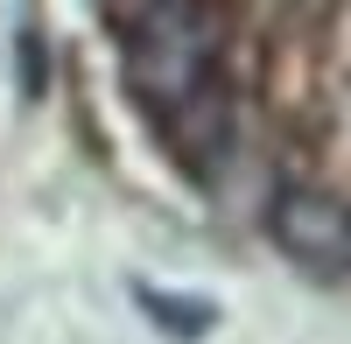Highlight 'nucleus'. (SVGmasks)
Masks as SVG:
<instances>
[{
    "mask_svg": "<svg viewBox=\"0 0 351 344\" xmlns=\"http://www.w3.org/2000/svg\"><path fill=\"white\" fill-rule=\"evenodd\" d=\"M267 232L309 274H344L351 267V211L324 190H281L274 211H267Z\"/></svg>",
    "mask_w": 351,
    "mask_h": 344,
    "instance_id": "obj_2",
    "label": "nucleus"
},
{
    "mask_svg": "<svg viewBox=\"0 0 351 344\" xmlns=\"http://www.w3.org/2000/svg\"><path fill=\"white\" fill-rule=\"evenodd\" d=\"M211 64H218V21L197 0H162L127 49L134 92L148 106H169V112H183L190 99L211 92Z\"/></svg>",
    "mask_w": 351,
    "mask_h": 344,
    "instance_id": "obj_1",
    "label": "nucleus"
},
{
    "mask_svg": "<svg viewBox=\"0 0 351 344\" xmlns=\"http://www.w3.org/2000/svg\"><path fill=\"white\" fill-rule=\"evenodd\" d=\"M134 302L155 317V330H169V337H204L218 323V309L211 302H197V295H169V288H134Z\"/></svg>",
    "mask_w": 351,
    "mask_h": 344,
    "instance_id": "obj_3",
    "label": "nucleus"
}]
</instances>
